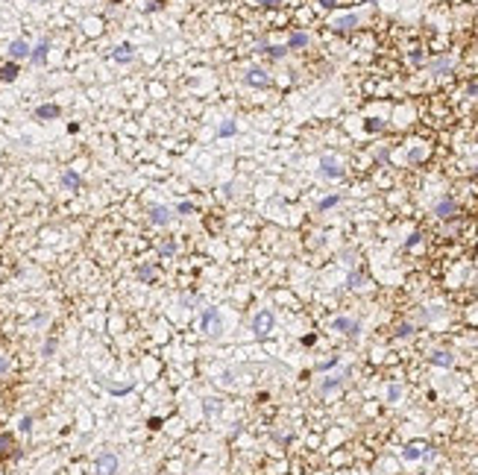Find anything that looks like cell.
I'll return each mask as SVG.
<instances>
[{
    "label": "cell",
    "mask_w": 478,
    "mask_h": 475,
    "mask_svg": "<svg viewBox=\"0 0 478 475\" xmlns=\"http://www.w3.org/2000/svg\"><path fill=\"white\" fill-rule=\"evenodd\" d=\"M250 329H253V335L258 338V340L270 338V335H273V329H276V317H273V311H267V308L255 311L253 323H250Z\"/></svg>",
    "instance_id": "1"
},
{
    "label": "cell",
    "mask_w": 478,
    "mask_h": 475,
    "mask_svg": "<svg viewBox=\"0 0 478 475\" xmlns=\"http://www.w3.org/2000/svg\"><path fill=\"white\" fill-rule=\"evenodd\" d=\"M402 458H405V461H419V458H425V446L422 443H408L405 449H402Z\"/></svg>",
    "instance_id": "16"
},
{
    "label": "cell",
    "mask_w": 478,
    "mask_h": 475,
    "mask_svg": "<svg viewBox=\"0 0 478 475\" xmlns=\"http://www.w3.org/2000/svg\"><path fill=\"white\" fill-rule=\"evenodd\" d=\"M329 329L338 332V335H346V338H358L361 323H358V320H349V317H335V320L329 323Z\"/></svg>",
    "instance_id": "4"
},
{
    "label": "cell",
    "mask_w": 478,
    "mask_h": 475,
    "mask_svg": "<svg viewBox=\"0 0 478 475\" xmlns=\"http://www.w3.org/2000/svg\"><path fill=\"white\" fill-rule=\"evenodd\" d=\"M258 3H261V6H279L282 0H258Z\"/></svg>",
    "instance_id": "41"
},
{
    "label": "cell",
    "mask_w": 478,
    "mask_h": 475,
    "mask_svg": "<svg viewBox=\"0 0 478 475\" xmlns=\"http://www.w3.org/2000/svg\"><path fill=\"white\" fill-rule=\"evenodd\" d=\"M109 390H112V393H118V396H121V393H129V390H132V384H112V387H109Z\"/></svg>",
    "instance_id": "35"
},
{
    "label": "cell",
    "mask_w": 478,
    "mask_h": 475,
    "mask_svg": "<svg viewBox=\"0 0 478 475\" xmlns=\"http://www.w3.org/2000/svg\"><path fill=\"white\" fill-rule=\"evenodd\" d=\"M320 173H323L326 179H341V176H343V167H341L338 156H320Z\"/></svg>",
    "instance_id": "5"
},
{
    "label": "cell",
    "mask_w": 478,
    "mask_h": 475,
    "mask_svg": "<svg viewBox=\"0 0 478 475\" xmlns=\"http://www.w3.org/2000/svg\"><path fill=\"white\" fill-rule=\"evenodd\" d=\"M53 352H56V340L50 338V340H44V349H41V355H44V358H50Z\"/></svg>",
    "instance_id": "30"
},
{
    "label": "cell",
    "mask_w": 478,
    "mask_h": 475,
    "mask_svg": "<svg viewBox=\"0 0 478 475\" xmlns=\"http://www.w3.org/2000/svg\"><path fill=\"white\" fill-rule=\"evenodd\" d=\"M112 56H115V62H132V47L129 44H118Z\"/></svg>",
    "instance_id": "19"
},
{
    "label": "cell",
    "mask_w": 478,
    "mask_h": 475,
    "mask_svg": "<svg viewBox=\"0 0 478 475\" xmlns=\"http://www.w3.org/2000/svg\"><path fill=\"white\" fill-rule=\"evenodd\" d=\"M47 50H50V41H47V38H41V41L30 50V62L32 65H41L44 59H47Z\"/></svg>",
    "instance_id": "13"
},
{
    "label": "cell",
    "mask_w": 478,
    "mask_h": 475,
    "mask_svg": "<svg viewBox=\"0 0 478 475\" xmlns=\"http://www.w3.org/2000/svg\"><path fill=\"white\" fill-rule=\"evenodd\" d=\"M408 59H411L414 65H422V50H411V53H408Z\"/></svg>",
    "instance_id": "37"
},
{
    "label": "cell",
    "mask_w": 478,
    "mask_h": 475,
    "mask_svg": "<svg viewBox=\"0 0 478 475\" xmlns=\"http://www.w3.org/2000/svg\"><path fill=\"white\" fill-rule=\"evenodd\" d=\"M9 446H12V434H0V452L9 449Z\"/></svg>",
    "instance_id": "38"
},
{
    "label": "cell",
    "mask_w": 478,
    "mask_h": 475,
    "mask_svg": "<svg viewBox=\"0 0 478 475\" xmlns=\"http://www.w3.org/2000/svg\"><path fill=\"white\" fill-rule=\"evenodd\" d=\"M419 241H422V235H419V232H414V235H411V238H408V241H405V247H408V250H411V247H416V244H419Z\"/></svg>",
    "instance_id": "36"
},
{
    "label": "cell",
    "mask_w": 478,
    "mask_h": 475,
    "mask_svg": "<svg viewBox=\"0 0 478 475\" xmlns=\"http://www.w3.org/2000/svg\"><path fill=\"white\" fill-rule=\"evenodd\" d=\"M217 411V399H205V413H214Z\"/></svg>",
    "instance_id": "39"
},
{
    "label": "cell",
    "mask_w": 478,
    "mask_h": 475,
    "mask_svg": "<svg viewBox=\"0 0 478 475\" xmlns=\"http://www.w3.org/2000/svg\"><path fill=\"white\" fill-rule=\"evenodd\" d=\"M358 24H361V15H355V12H346V15H341V18L332 21V27L338 32H349V30H355Z\"/></svg>",
    "instance_id": "9"
},
{
    "label": "cell",
    "mask_w": 478,
    "mask_h": 475,
    "mask_svg": "<svg viewBox=\"0 0 478 475\" xmlns=\"http://www.w3.org/2000/svg\"><path fill=\"white\" fill-rule=\"evenodd\" d=\"M382 129H384V121H379V118L367 121V132H382Z\"/></svg>",
    "instance_id": "27"
},
{
    "label": "cell",
    "mask_w": 478,
    "mask_h": 475,
    "mask_svg": "<svg viewBox=\"0 0 478 475\" xmlns=\"http://www.w3.org/2000/svg\"><path fill=\"white\" fill-rule=\"evenodd\" d=\"M9 367H12V361H9L6 355H0V379H3L6 373H9Z\"/></svg>",
    "instance_id": "34"
},
{
    "label": "cell",
    "mask_w": 478,
    "mask_h": 475,
    "mask_svg": "<svg viewBox=\"0 0 478 475\" xmlns=\"http://www.w3.org/2000/svg\"><path fill=\"white\" fill-rule=\"evenodd\" d=\"M176 214H194V203H179V205H176Z\"/></svg>",
    "instance_id": "32"
},
{
    "label": "cell",
    "mask_w": 478,
    "mask_h": 475,
    "mask_svg": "<svg viewBox=\"0 0 478 475\" xmlns=\"http://www.w3.org/2000/svg\"><path fill=\"white\" fill-rule=\"evenodd\" d=\"M159 255H176V241H161Z\"/></svg>",
    "instance_id": "24"
},
{
    "label": "cell",
    "mask_w": 478,
    "mask_h": 475,
    "mask_svg": "<svg viewBox=\"0 0 478 475\" xmlns=\"http://www.w3.org/2000/svg\"><path fill=\"white\" fill-rule=\"evenodd\" d=\"M147 214H150V223H156V226H170L173 223V208H167V205H153Z\"/></svg>",
    "instance_id": "6"
},
{
    "label": "cell",
    "mask_w": 478,
    "mask_h": 475,
    "mask_svg": "<svg viewBox=\"0 0 478 475\" xmlns=\"http://www.w3.org/2000/svg\"><path fill=\"white\" fill-rule=\"evenodd\" d=\"M59 115H62V109H59L56 103H44V106L35 109V118H38V121H53V118H59Z\"/></svg>",
    "instance_id": "12"
},
{
    "label": "cell",
    "mask_w": 478,
    "mask_h": 475,
    "mask_svg": "<svg viewBox=\"0 0 478 475\" xmlns=\"http://www.w3.org/2000/svg\"><path fill=\"white\" fill-rule=\"evenodd\" d=\"M156 276H159V270H156L153 264H144V267H138V279H141V282H153Z\"/></svg>",
    "instance_id": "21"
},
{
    "label": "cell",
    "mask_w": 478,
    "mask_h": 475,
    "mask_svg": "<svg viewBox=\"0 0 478 475\" xmlns=\"http://www.w3.org/2000/svg\"><path fill=\"white\" fill-rule=\"evenodd\" d=\"M346 376H349V373L343 370L341 376H329V379H323V381H320V393H323V396H329V393H335V390H341V387L346 384Z\"/></svg>",
    "instance_id": "8"
},
{
    "label": "cell",
    "mask_w": 478,
    "mask_h": 475,
    "mask_svg": "<svg viewBox=\"0 0 478 475\" xmlns=\"http://www.w3.org/2000/svg\"><path fill=\"white\" fill-rule=\"evenodd\" d=\"M220 381H223V384H232L235 379H232V373H223V376H220Z\"/></svg>",
    "instance_id": "42"
},
{
    "label": "cell",
    "mask_w": 478,
    "mask_h": 475,
    "mask_svg": "<svg viewBox=\"0 0 478 475\" xmlns=\"http://www.w3.org/2000/svg\"><path fill=\"white\" fill-rule=\"evenodd\" d=\"M346 285H349V287H361V285H364V276H361V273H349Z\"/></svg>",
    "instance_id": "29"
},
{
    "label": "cell",
    "mask_w": 478,
    "mask_h": 475,
    "mask_svg": "<svg viewBox=\"0 0 478 475\" xmlns=\"http://www.w3.org/2000/svg\"><path fill=\"white\" fill-rule=\"evenodd\" d=\"M79 185H82V179H79V173H76V170H65V173H62V188L76 191Z\"/></svg>",
    "instance_id": "18"
},
{
    "label": "cell",
    "mask_w": 478,
    "mask_h": 475,
    "mask_svg": "<svg viewBox=\"0 0 478 475\" xmlns=\"http://www.w3.org/2000/svg\"><path fill=\"white\" fill-rule=\"evenodd\" d=\"M118 467H121V461H118L115 452H100L97 461H94V473L97 475H118Z\"/></svg>",
    "instance_id": "3"
},
{
    "label": "cell",
    "mask_w": 478,
    "mask_h": 475,
    "mask_svg": "<svg viewBox=\"0 0 478 475\" xmlns=\"http://www.w3.org/2000/svg\"><path fill=\"white\" fill-rule=\"evenodd\" d=\"M476 94H478V82H473V85L467 88V97H476Z\"/></svg>",
    "instance_id": "40"
},
{
    "label": "cell",
    "mask_w": 478,
    "mask_h": 475,
    "mask_svg": "<svg viewBox=\"0 0 478 475\" xmlns=\"http://www.w3.org/2000/svg\"><path fill=\"white\" fill-rule=\"evenodd\" d=\"M112 3H121V0H112Z\"/></svg>",
    "instance_id": "47"
},
{
    "label": "cell",
    "mask_w": 478,
    "mask_h": 475,
    "mask_svg": "<svg viewBox=\"0 0 478 475\" xmlns=\"http://www.w3.org/2000/svg\"><path fill=\"white\" fill-rule=\"evenodd\" d=\"M367 3H376V0H367Z\"/></svg>",
    "instance_id": "45"
},
{
    "label": "cell",
    "mask_w": 478,
    "mask_h": 475,
    "mask_svg": "<svg viewBox=\"0 0 478 475\" xmlns=\"http://www.w3.org/2000/svg\"><path fill=\"white\" fill-rule=\"evenodd\" d=\"M411 332H414V326H411V323H402V326H399V332H396V338H408Z\"/></svg>",
    "instance_id": "33"
},
{
    "label": "cell",
    "mask_w": 478,
    "mask_h": 475,
    "mask_svg": "<svg viewBox=\"0 0 478 475\" xmlns=\"http://www.w3.org/2000/svg\"><path fill=\"white\" fill-rule=\"evenodd\" d=\"M15 76H18V65L15 62H9V65L0 68V82H12Z\"/></svg>",
    "instance_id": "20"
},
{
    "label": "cell",
    "mask_w": 478,
    "mask_h": 475,
    "mask_svg": "<svg viewBox=\"0 0 478 475\" xmlns=\"http://www.w3.org/2000/svg\"><path fill=\"white\" fill-rule=\"evenodd\" d=\"M18 428H21L24 434H30V431H32V416H21V422H18Z\"/></svg>",
    "instance_id": "31"
},
{
    "label": "cell",
    "mask_w": 478,
    "mask_h": 475,
    "mask_svg": "<svg viewBox=\"0 0 478 475\" xmlns=\"http://www.w3.org/2000/svg\"><path fill=\"white\" fill-rule=\"evenodd\" d=\"M27 56H30V44H27L24 38H15V41L9 44V59L18 62V59H27Z\"/></svg>",
    "instance_id": "11"
},
{
    "label": "cell",
    "mask_w": 478,
    "mask_h": 475,
    "mask_svg": "<svg viewBox=\"0 0 478 475\" xmlns=\"http://www.w3.org/2000/svg\"><path fill=\"white\" fill-rule=\"evenodd\" d=\"M244 79H247L250 85H255V88H264V85H270V76H267V70H261V68H250Z\"/></svg>",
    "instance_id": "10"
},
{
    "label": "cell",
    "mask_w": 478,
    "mask_h": 475,
    "mask_svg": "<svg viewBox=\"0 0 478 475\" xmlns=\"http://www.w3.org/2000/svg\"><path fill=\"white\" fill-rule=\"evenodd\" d=\"M235 132H238L235 121H223V124H220V129H217V135H220V138H226V135H235Z\"/></svg>",
    "instance_id": "23"
},
{
    "label": "cell",
    "mask_w": 478,
    "mask_h": 475,
    "mask_svg": "<svg viewBox=\"0 0 478 475\" xmlns=\"http://www.w3.org/2000/svg\"><path fill=\"white\" fill-rule=\"evenodd\" d=\"M338 203H341V197H338V194H332V197H326V200H320V205H317V208H320V211H329V208H335Z\"/></svg>",
    "instance_id": "22"
},
{
    "label": "cell",
    "mask_w": 478,
    "mask_h": 475,
    "mask_svg": "<svg viewBox=\"0 0 478 475\" xmlns=\"http://www.w3.org/2000/svg\"><path fill=\"white\" fill-rule=\"evenodd\" d=\"M399 396H402V384H390L387 387V402H399Z\"/></svg>",
    "instance_id": "25"
},
{
    "label": "cell",
    "mask_w": 478,
    "mask_h": 475,
    "mask_svg": "<svg viewBox=\"0 0 478 475\" xmlns=\"http://www.w3.org/2000/svg\"><path fill=\"white\" fill-rule=\"evenodd\" d=\"M308 41H311L308 32H293V35L287 38V50H302V47H308Z\"/></svg>",
    "instance_id": "17"
},
{
    "label": "cell",
    "mask_w": 478,
    "mask_h": 475,
    "mask_svg": "<svg viewBox=\"0 0 478 475\" xmlns=\"http://www.w3.org/2000/svg\"><path fill=\"white\" fill-rule=\"evenodd\" d=\"M32 3H41V0H32Z\"/></svg>",
    "instance_id": "46"
},
{
    "label": "cell",
    "mask_w": 478,
    "mask_h": 475,
    "mask_svg": "<svg viewBox=\"0 0 478 475\" xmlns=\"http://www.w3.org/2000/svg\"><path fill=\"white\" fill-rule=\"evenodd\" d=\"M425 158V150L422 147H414V150H408V161H422Z\"/></svg>",
    "instance_id": "28"
},
{
    "label": "cell",
    "mask_w": 478,
    "mask_h": 475,
    "mask_svg": "<svg viewBox=\"0 0 478 475\" xmlns=\"http://www.w3.org/2000/svg\"><path fill=\"white\" fill-rule=\"evenodd\" d=\"M320 6H326V9H332V6H335V0H320Z\"/></svg>",
    "instance_id": "43"
},
{
    "label": "cell",
    "mask_w": 478,
    "mask_h": 475,
    "mask_svg": "<svg viewBox=\"0 0 478 475\" xmlns=\"http://www.w3.org/2000/svg\"><path fill=\"white\" fill-rule=\"evenodd\" d=\"M473 173H476V176H478V164H476V170H473Z\"/></svg>",
    "instance_id": "44"
},
{
    "label": "cell",
    "mask_w": 478,
    "mask_h": 475,
    "mask_svg": "<svg viewBox=\"0 0 478 475\" xmlns=\"http://www.w3.org/2000/svg\"><path fill=\"white\" fill-rule=\"evenodd\" d=\"M452 68H455V62H452V56H437L434 62L428 65V70H431V73H437V76H443V73H449Z\"/></svg>",
    "instance_id": "14"
},
{
    "label": "cell",
    "mask_w": 478,
    "mask_h": 475,
    "mask_svg": "<svg viewBox=\"0 0 478 475\" xmlns=\"http://www.w3.org/2000/svg\"><path fill=\"white\" fill-rule=\"evenodd\" d=\"M200 332H203L205 338H220V332H223V317H220L217 308H205V311H203Z\"/></svg>",
    "instance_id": "2"
},
{
    "label": "cell",
    "mask_w": 478,
    "mask_h": 475,
    "mask_svg": "<svg viewBox=\"0 0 478 475\" xmlns=\"http://www.w3.org/2000/svg\"><path fill=\"white\" fill-rule=\"evenodd\" d=\"M428 361H431V364H437V367H452V364H455V355L446 352V349H434V352L428 355Z\"/></svg>",
    "instance_id": "15"
},
{
    "label": "cell",
    "mask_w": 478,
    "mask_h": 475,
    "mask_svg": "<svg viewBox=\"0 0 478 475\" xmlns=\"http://www.w3.org/2000/svg\"><path fill=\"white\" fill-rule=\"evenodd\" d=\"M434 214H437L440 220H449V217H455V214H458V203H455L452 197H443V200H437V205H434Z\"/></svg>",
    "instance_id": "7"
},
{
    "label": "cell",
    "mask_w": 478,
    "mask_h": 475,
    "mask_svg": "<svg viewBox=\"0 0 478 475\" xmlns=\"http://www.w3.org/2000/svg\"><path fill=\"white\" fill-rule=\"evenodd\" d=\"M264 53H270L273 59H285L287 47H279V44H273V47H270V44H267V50H264Z\"/></svg>",
    "instance_id": "26"
}]
</instances>
